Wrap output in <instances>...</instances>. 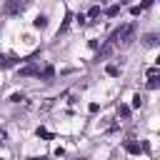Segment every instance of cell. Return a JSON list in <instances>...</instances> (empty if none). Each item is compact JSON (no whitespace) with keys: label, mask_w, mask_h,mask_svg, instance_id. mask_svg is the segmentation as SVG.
<instances>
[{"label":"cell","mask_w":160,"mask_h":160,"mask_svg":"<svg viewBox=\"0 0 160 160\" xmlns=\"http://www.w3.org/2000/svg\"><path fill=\"white\" fill-rule=\"evenodd\" d=\"M5 12L8 15H20L22 12V2L20 0H5Z\"/></svg>","instance_id":"obj_1"},{"label":"cell","mask_w":160,"mask_h":160,"mask_svg":"<svg viewBox=\"0 0 160 160\" xmlns=\"http://www.w3.org/2000/svg\"><path fill=\"white\" fill-rule=\"evenodd\" d=\"M20 75L22 78H30V75H40V70L35 65H25V68H20Z\"/></svg>","instance_id":"obj_2"},{"label":"cell","mask_w":160,"mask_h":160,"mask_svg":"<svg viewBox=\"0 0 160 160\" xmlns=\"http://www.w3.org/2000/svg\"><path fill=\"white\" fill-rule=\"evenodd\" d=\"M32 25H35V28H40V30H42V28H45V25H48V18H45V15H38V18H35V20H32Z\"/></svg>","instance_id":"obj_3"},{"label":"cell","mask_w":160,"mask_h":160,"mask_svg":"<svg viewBox=\"0 0 160 160\" xmlns=\"http://www.w3.org/2000/svg\"><path fill=\"white\" fill-rule=\"evenodd\" d=\"M125 150H128L130 155H138V152H140V145H138V142H125Z\"/></svg>","instance_id":"obj_4"},{"label":"cell","mask_w":160,"mask_h":160,"mask_svg":"<svg viewBox=\"0 0 160 160\" xmlns=\"http://www.w3.org/2000/svg\"><path fill=\"white\" fill-rule=\"evenodd\" d=\"M158 42H160V35H155V32L145 35V45H158Z\"/></svg>","instance_id":"obj_5"},{"label":"cell","mask_w":160,"mask_h":160,"mask_svg":"<svg viewBox=\"0 0 160 160\" xmlns=\"http://www.w3.org/2000/svg\"><path fill=\"white\" fill-rule=\"evenodd\" d=\"M118 115H120L122 120H128V118H130V108H128V105H120V108H118Z\"/></svg>","instance_id":"obj_6"},{"label":"cell","mask_w":160,"mask_h":160,"mask_svg":"<svg viewBox=\"0 0 160 160\" xmlns=\"http://www.w3.org/2000/svg\"><path fill=\"white\" fill-rule=\"evenodd\" d=\"M105 72H108L110 78H118V75H120V70H118V65H108V68H105Z\"/></svg>","instance_id":"obj_7"},{"label":"cell","mask_w":160,"mask_h":160,"mask_svg":"<svg viewBox=\"0 0 160 160\" xmlns=\"http://www.w3.org/2000/svg\"><path fill=\"white\" fill-rule=\"evenodd\" d=\"M52 75H55V70H52V65H48L42 70V80H52Z\"/></svg>","instance_id":"obj_8"},{"label":"cell","mask_w":160,"mask_h":160,"mask_svg":"<svg viewBox=\"0 0 160 160\" xmlns=\"http://www.w3.org/2000/svg\"><path fill=\"white\" fill-rule=\"evenodd\" d=\"M148 88H150V90L160 88V78H148Z\"/></svg>","instance_id":"obj_9"},{"label":"cell","mask_w":160,"mask_h":160,"mask_svg":"<svg viewBox=\"0 0 160 160\" xmlns=\"http://www.w3.org/2000/svg\"><path fill=\"white\" fill-rule=\"evenodd\" d=\"M142 102H145V98H142V95L138 92V95L132 98V108H142Z\"/></svg>","instance_id":"obj_10"},{"label":"cell","mask_w":160,"mask_h":160,"mask_svg":"<svg viewBox=\"0 0 160 160\" xmlns=\"http://www.w3.org/2000/svg\"><path fill=\"white\" fill-rule=\"evenodd\" d=\"M115 15H120V5H112V8H108V18H115Z\"/></svg>","instance_id":"obj_11"},{"label":"cell","mask_w":160,"mask_h":160,"mask_svg":"<svg viewBox=\"0 0 160 160\" xmlns=\"http://www.w3.org/2000/svg\"><path fill=\"white\" fill-rule=\"evenodd\" d=\"M12 65V58H5V55H0V68H10Z\"/></svg>","instance_id":"obj_12"},{"label":"cell","mask_w":160,"mask_h":160,"mask_svg":"<svg viewBox=\"0 0 160 160\" xmlns=\"http://www.w3.org/2000/svg\"><path fill=\"white\" fill-rule=\"evenodd\" d=\"M148 78H160V68H150L148 70Z\"/></svg>","instance_id":"obj_13"},{"label":"cell","mask_w":160,"mask_h":160,"mask_svg":"<svg viewBox=\"0 0 160 160\" xmlns=\"http://www.w3.org/2000/svg\"><path fill=\"white\" fill-rule=\"evenodd\" d=\"M98 15H100V8H98V5H95V8H90V12H88V18H98Z\"/></svg>","instance_id":"obj_14"},{"label":"cell","mask_w":160,"mask_h":160,"mask_svg":"<svg viewBox=\"0 0 160 160\" xmlns=\"http://www.w3.org/2000/svg\"><path fill=\"white\" fill-rule=\"evenodd\" d=\"M38 135H40V138H52V135H50L45 128H38Z\"/></svg>","instance_id":"obj_15"},{"label":"cell","mask_w":160,"mask_h":160,"mask_svg":"<svg viewBox=\"0 0 160 160\" xmlns=\"http://www.w3.org/2000/svg\"><path fill=\"white\" fill-rule=\"evenodd\" d=\"M152 2H155V0H142V2H140V10H145V8H150Z\"/></svg>","instance_id":"obj_16"},{"label":"cell","mask_w":160,"mask_h":160,"mask_svg":"<svg viewBox=\"0 0 160 160\" xmlns=\"http://www.w3.org/2000/svg\"><path fill=\"white\" fill-rule=\"evenodd\" d=\"M130 15H140V5H132L130 8Z\"/></svg>","instance_id":"obj_17"},{"label":"cell","mask_w":160,"mask_h":160,"mask_svg":"<svg viewBox=\"0 0 160 160\" xmlns=\"http://www.w3.org/2000/svg\"><path fill=\"white\" fill-rule=\"evenodd\" d=\"M155 62H158V68H160V55H158V60H155Z\"/></svg>","instance_id":"obj_18"},{"label":"cell","mask_w":160,"mask_h":160,"mask_svg":"<svg viewBox=\"0 0 160 160\" xmlns=\"http://www.w3.org/2000/svg\"><path fill=\"white\" fill-rule=\"evenodd\" d=\"M32 160H45V158H32Z\"/></svg>","instance_id":"obj_19"}]
</instances>
